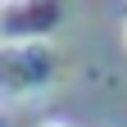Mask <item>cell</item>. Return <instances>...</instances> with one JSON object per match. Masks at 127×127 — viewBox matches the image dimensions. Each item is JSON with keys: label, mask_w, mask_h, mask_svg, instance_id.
<instances>
[{"label": "cell", "mask_w": 127, "mask_h": 127, "mask_svg": "<svg viewBox=\"0 0 127 127\" xmlns=\"http://www.w3.org/2000/svg\"><path fill=\"white\" fill-rule=\"evenodd\" d=\"M45 127H68V123H45Z\"/></svg>", "instance_id": "1"}]
</instances>
